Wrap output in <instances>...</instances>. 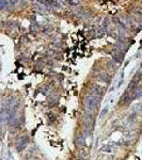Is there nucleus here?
<instances>
[{
	"label": "nucleus",
	"mask_w": 142,
	"mask_h": 160,
	"mask_svg": "<svg viewBox=\"0 0 142 160\" xmlns=\"http://www.w3.org/2000/svg\"><path fill=\"white\" fill-rule=\"evenodd\" d=\"M85 105L87 108V112H89L90 110H91V112H93V110H95L100 105V97L95 95L88 96L85 100Z\"/></svg>",
	"instance_id": "f257e3e1"
}]
</instances>
